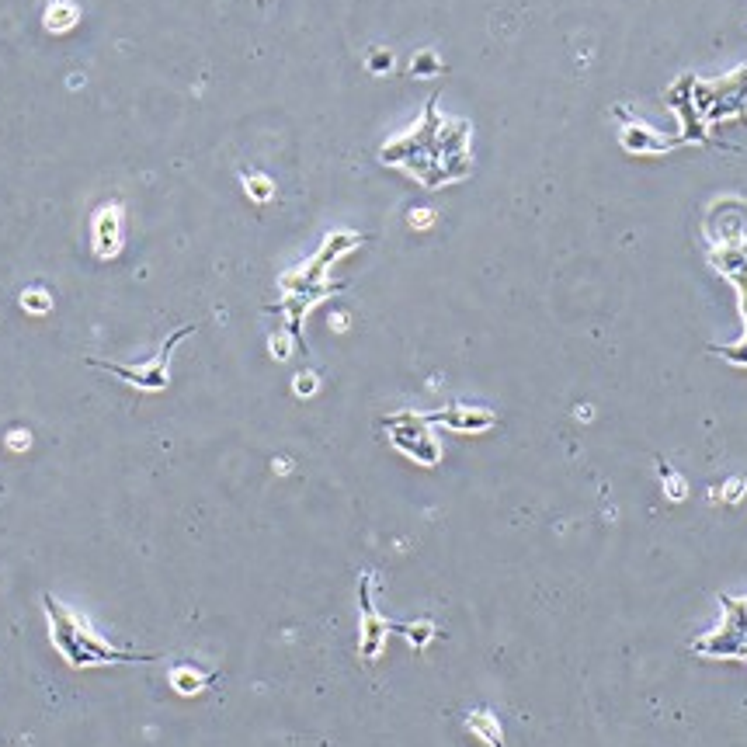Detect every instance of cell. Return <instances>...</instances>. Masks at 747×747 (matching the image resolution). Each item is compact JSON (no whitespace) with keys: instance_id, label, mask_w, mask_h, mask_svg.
I'll return each instance as SVG.
<instances>
[{"instance_id":"obj_8","label":"cell","mask_w":747,"mask_h":747,"mask_svg":"<svg viewBox=\"0 0 747 747\" xmlns=\"http://www.w3.org/2000/svg\"><path fill=\"white\" fill-rule=\"evenodd\" d=\"M734 258H737V254H734ZM716 265L734 278V285L741 289V310H744V324H747V265L741 258H737L734 265H727V261H716ZM713 351H716V355H723V358H730V362H737V365H747V334H744V344H734V348H713Z\"/></svg>"},{"instance_id":"obj_4","label":"cell","mask_w":747,"mask_h":747,"mask_svg":"<svg viewBox=\"0 0 747 747\" xmlns=\"http://www.w3.org/2000/svg\"><path fill=\"white\" fill-rule=\"evenodd\" d=\"M383 428L390 435L393 449L404 452L407 459H414L417 466H438L442 463V442L435 438L431 424L424 421V414H390L383 417Z\"/></svg>"},{"instance_id":"obj_1","label":"cell","mask_w":747,"mask_h":747,"mask_svg":"<svg viewBox=\"0 0 747 747\" xmlns=\"http://www.w3.org/2000/svg\"><path fill=\"white\" fill-rule=\"evenodd\" d=\"M49 619V636H53V647L67 657L73 668H105V664H146L157 661V654H139V650H122L115 643H108L91 622L80 612H70L67 605H60L53 595H42Z\"/></svg>"},{"instance_id":"obj_20","label":"cell","mask_w":747,"mask_h":747,"mask_svg":"<svg viewBox=\"0 0 747 747\" xmlns=\"http://www.w3.org/2000/svg\"><path fill=\"white\" fill-rule=\"evenodd\" d=\"M428 216H431V212H414V226H428Z\"/></svg>"},{"instance_id":"obj_19","label":"cell","mask_w":747,"mask_h":747,"mask_svg":"<svg viewBox=\"0 0 747 747\" xmlns=\"http://www.w3.org/2000/svg\"><path fill=\"white\" fill-rule=\"evenodd\" d=\"M272 351H275V358H285V351H289L285 348V334H278V338L272 341Z\"/></svg>"},{"instance_id":"obj_12","label":"cell","mask_w":747,"mask_h":747,"mask_svg":"<svg viewBox=\"0 0 747 747\" xmlns=\"http://www.w3.org/2000/svg\"><path fill=\"white\" fill-rule=\"evenodd\" d=\"M73 21H77V7H73L70 0H56V4L49 7V14H46L49 32H67V28H73Z\"/></svg>"},{"instance_id":"obj_7","label":"cell","mask_w":747,"mask_h":747,"mask_svg":"<svg viewBox=\"0 0 747 747\" xmlns=\"http://www.w3.org/2000/svg\"><path fill=\"white\" fill-rule=\"evenodd\" d=\"M122 251V205H101L94 212V254L98 258H115Z\"/></svg>"},{"instance_id":"obj_18","label":"cell","mask_w":747,"mask_h":747,"mask_svg":"<svg viewBox=\"0 0 747 747\" xmlns=\"http://www.w3.org/2000/svg\"><path fill=\"white\" fill-rule=\"evenodd\" d=\"M313 390H317V376H313V372H303V376H296V393H299V397H310Z\"/></svg>"},{"instance_id":"obj_13","label":"cell","mask_w":747,"mask_h":747,"mask_svg":"<svg viewBox=\"0 0 747 747\" xmlns=\"http://www.w3.org/2000/svg\"><path fill=\"white\" fill-rule=\"evenodd\" d=\"M244 185H247V195H251L254 202H268L275 195L272 178H265V174H244Z\"/></svg>"},{"instance_id":"obj_14","label":"cell","mask_w":747,"mask_h":747,"mask_svg":"<svg viewBox=\"0 0 747 747\" xmlns=\"http://www.w3.org/2000/svg\"><path fill=\"white\" fill-rule=\"evenodd\" d=\"M442 70V63H438V56L431 53V49H421V53L414 56V63H410V73L414 77H431V73Z\"/></svg>"},{"instance_id":"obj_5","label":"cell","mask_w":747,"mask_h":747,"mask_svg":"<svg viewBox=\"0 0 747 747\" xmlns=\"http://www.w3.org/2000/svg\"><path fill=\"white\" fill-rule=\"evenodd\" d=\"M188 334H195V324H188V327H181V331H174L171 338L164 341V348H160L157 355L150 358V362L139 365V369H133V365L101 362V358H87V365H94V369H105V372H112V376L126 379V383L136 386V390L160 393V390H167V383H171V351L178 348V344L185 341Z\"/></svg>"},{"instance_id":"obj_17","label":"cell","mask_w":747,"mask_h":747,"mask_svg":"<svg viewBox=\"0 0 747 747\" xmlns=\"http://www.w3.org/2000/svg\"><path fill=\"white\" fill-rule=\"evenodd\" d=\"M393 67V53L390 49H376V53L369 56V70L372 73H390Z\"/></svg>"},{"instance_id":"obj_16","label":"cell","mask_w":747,"mask_h":747,"mask_svg":"<svg viewBox=\"0 0 747 747\" xmlns=\"http://www.w3.org/2000/svg\"><path fill=\"white\" fill-rule=\"evenodd\" d=\"M661 470H664V487H668V497H671V501H681V497H685V480H678V476L671 473L664 463H661Z\"/></svg>"},{"instance_id":"obj_11","label":"cell","mask_w":747,"mask_h":747,"mask_svg":"<svg viewBox=\"0 0 747 747\" xmlns=\"http://www.w3.org/2000/svg\"><path fill=\"white\" fill-rule=\"evenodd\" d=\"M209 681H212V675H205V671H195V668H174L171 671V685H174V692H181V695L202 692Z\"/></svg>"},{"instance_id":"obj_2","label":"cell","mask_w":747,"mask_h":747,"mask_svg":"<svg viewBox=\"0 0 747 747\" xmlns=\"http://www.w3.org/2000/svg\"><path fill=\"white\" fill-rule=\"evenodd\" d=\"M358 609H362V629H358V650H362L365 661H376L383 654V643L390 633H404L414 650H424L431 640H435V622L421 619V622H390L376 612L372 605V574H362L358 581Z\"/></svg>"},{"instance_id":"obj_3","label":"cell","mask_w":747,"mask_h":747,"mask_svg":"<svg viewBox=\"0 0 747 747\" xmlns=\"http://www.w3.org/2000/svg\"><path fill=\"white\" fill-rule=\"evenodd\" d=\"M723 622L713 633L692 640V654L716 661H747V598L720 595Z\"/></svg>"},{"instance_id":"obj_9","label":"cell","mask_w":747,"mask_h":747,"mask_svg":"<svg viewBox=\"0 0 747 747\" xmlns=\"http://www.w3.org/2000/svg\"><path fill=\"white\" fill-rule=\"evenodd\" d=\"M466 727H470L483 744H490V747H508V744H504L501 723H497V716L490 713V709H473V713L466 716Z\"/></svg>"},{"instance_id":"obj_15","label":"cell","mask_w":747,"mask_h":747,"mask_svg":"<svg viewBox=\"0 0 747 747\" xmlns=\"http://www.w3.org/2000/svg\"><path fill=\"white\" fill-rule=\"evenodd\" d=\"M21 306L32 313H49L53 310V299H49V292H42V289H28L25 296H21Z\"/></svg>"},{"instance_id":"obj_10","label":"cell","mask_w":747,"mask_h":747,"mask_svg":"<svg viewBox=\"0 0 747 747\" xmlns=\"http://www.w3.org/2000/svg\"><path fill=\"white\" fill-rule=\"evenodd\" d=\"M622 146H626L629 153H664L675 146V139H661L657 133H650V129L636 126V129H626V133H622Z\"/></svg>"},{"instance_id":"obj_6","label":"cell","mask_w":747,"mask_h":747,"mask_svg":"<svg viewBox=\"0 0 747 747\" xmlns=\"http://www.w3.org/2000/svg\"><path fill=\"white\" fill-rule=\"evenodd\" d=\"M428 424H445L449 431H459V435H480V431H490L497 424V417L490 414L487 407H442V410H431L424 414Z\"/></svg>"}]
</instances>
